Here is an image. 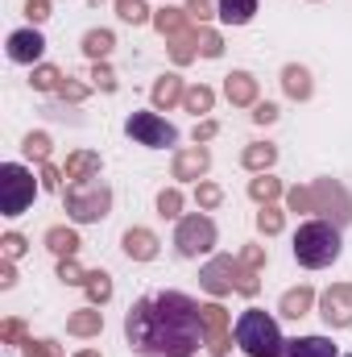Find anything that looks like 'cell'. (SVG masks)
I'll return each mask as SVG.
<instances>
[{"label":"cell","mask_w":352,"mask_h":357,"mask_svg":"<svg viewBox=\"0 0 352 357\" xmlns=\"http://www.w3.org/2000/svg\"><path fill=\"white\" fill-rule=\"evenodd\" d=\"M125 337L137 357H195L207 337L203 307L182 291H154L129 307Z\"/></svg>","instance_id":"cell-1"},{"label":"cell","mask_w":352,"mask_h":357,"mask_svg":"<svg viewBox=\"0 0 352 357\" xmlns=\"http://www.w3.org/2000/svg\"><path fill=\"white\" fill-rule=\"evenodd\" d=\"M340 250H344V241H340V229L332 220H307L294 233V262L307 270L332 266L340 258Z\"/></svg>","instance_id":"cell-2"},{"label":"cell","mask_w":352,"mask_h":357,"mask_svg":"<svg viewBox=\"0 0 352 357\" xmlns=\"http://www.w3.org/2000/svg\"><path fill=\"white\" fill-rule=\"evenodd\" d=\"M237 345L249 357H286V341L278 333V320L262 307H249L237 316Z\"/></svg>","instance_id":"cell-3"},{"label":"cell","mask_w":352,"mask_h":357,"mask_svg":"<svg viewBox=\"0 0 352 357\" xmlns=\"http://www.w3.org/2000/svg\"><path fill=\"white\" fill-rule=\"evenodd\" d=\"M33 191H38L33 171H25L21 162L0 167V208H4V216H21L33 204Z\"/></svg>","instance_id":"cell-4"},{"label":"cell","mask_w":352,"mask_h":357,"mask_svg":"<svg viewBox=\"0 0 352 357\" xmlns=\"http://www.w3.org/2000/svg\"><path fill=\"white\" fill-rule=\"evenodd\" d=\"M125 133L137 142V146H150V150H170L178 142V129L170 121H162L158 112H133L125 121Z\"/></svg>","instance_id":"cell-5"},{"label":"cell","mask_w":352,"mask_h":357,"mask_svg":"<svg viewBox=\"0 0 352 357\" xmlns=\"http://www.w3.org/2000/svg\"><path fill=\"white\" fill-rule=\"evenodd\" d=\"M216 245V225L207 220V216H182L175 229V250L182 258H199V254H207Z\"/></svg>","instance_id":"cell-6"},{"label":"cell","mask_w":352,"mask_h":357,"mask_svg":"<svg viewBox=\"0 0 352 357\" xmlns=\"http://www.w3.org/2000/svg\"><path fill=\"white\" fill-rule=\"evenodd\" d=\"M108 204H112V195H108L104 183H88V191H79V187L67 191V212H71L75 220H83V225L108 216Z\"/></svg>","instance_id":"cell-7"},{"label":"cell","mask_w":352,"mask_h":357,"mask_svg":"<svg viewBox=\"0 0 352 357\" xmlns=\"http://www.w3.org/2000/svg\"><path fill=\"white\" fill-rule=\"evenodd\" d=\"M42 50H46V38H42L38 29H17V33H8V59H13V63H38Z\"/></svg>","instance_id":"cell-8"},{"label":"cell","mask_w":352,"mask_h":357,"mask_svg":"<svg viewBox=\"0 0 352 357\" xmlns=\"http://www.w3.org/2000/svg\"><path fill=\"white\" fill-rule=\"evenodd\" d=\"M323 320L336 324V328L352 324V287H332L323 295Z\"/></svg>","instance_id":"cell-9"},{"label":"cell","mask_w":352,"mask_h":357,"mask_svg":"<svg viewBox=\"0 0 352 357\" xmlns=\"http://www.w3.org/2000/svg\"><path fill=\"white\" fill-rule=\"evenodd\" d=\"M286 357H340V349L328 337H294L286 341Z\"/></svg>","instance_id":"cell-10"},{"label":"cell","mask_w":352,"mask_h":357,"mask_svg":"<svg viewBox=\"0 0 352 357\" xmlns=\"http://www.w3.org/2000/svg\"><path fill=\"white\" fill-rule=\"evenodd\" d=\"M125 254H129V258H137V262H150V258L158 254L154 233H145V229H129V233H125Z\"/></svg>","instance_id":"cell-11"},{"label":"cell","mask_w":352,"mask_h":357,"mask_svg":"<svg viewBox=\"0 0 352 357\" xmlns=\"http://www.w3.org/2000/svg\"><path fill=\"white\" fill-rule=\"evenodd\" d=\"M257 13V0H220V17L228 25H249Z\"/></svg>","instance_id":"cell-12"},{"label":"cell","mask_w":352,"mask_h":357,"mask_svg":"<svg viewBox=\"0 0 352 357\" xmlns=\"http://www.w3.org/2000/svg\"><path fill=\"white\" fill-rule=\"evenodd\" d=\"M83 50H88L91 59H104V54L112 50V33H108V29H99V33H88V38H83Z\"/></svg>","instance_id":"cell-13"},{"label":"cell","mask_w":352,"mask_h":357,"mask_svg":"<svg viewBox=\"0 0 352 357\" xmlns=\"http://www.w3.org/2000/svg\"><path fill=\"white\" fill-rule=\"evenodd\" d=\"M307 303H311V291H290V295H286V299H282V312H286V316H294V320H298V316H303V312H307Z\"/></svg>","instance_id":"cell-14"},{"label":"cell","mask_w":352,"mask_h":357,"mask_svg":"<svg viewBox=\"0 0 352 357\" xmlns=\"http://www.w3.org/2000/svg\"><path fill=\"white\" fill-rule=\"evenodd\" d=\"M286 91L290 96H311V84H307V71L303 67H286Z\"/></svg>","instance_id":"cell-15"},{"label":"cell","mask_w":352,"mask_h":357,"mask_svg":"<svg viewBox=\"0 0 352 357\" xmlns=\"http://www.w3.org/2000/svg\"><path fill=\"white\" fill-rule=\"evenodd\" d=\"M50 250H54V254H67V258H71V254L79 250V241H75V233H63V229H54V233H50Z\"/></svg>","instance_id":"cell-16"},{"label":"cell","mask_w":352,"mask_h":357,"mask_svg":"<svg viewBox=\"0 0 352 357\" xmlns=\"http://www.w3.org/2000/svg\"><path fill=\"white\" fill-rule=\"evenodd\" d=\"M228 96H232V100H253V79H249L245 71H237V75L228 79Z\"/></svg>","instance_id":"cell-17"},{"label":"cell","mask_w":352,"mask_h":357,"mask_svg":"<svg viewBox=\"0 0 352 357\" xmlns=\"http://www.w3.org/2000/svg\"><path fill=\"white\" fill-rule=\"evenodd\" d=\"M203 167H207V154H203V150H195V154H186V158L178 162V178L191 175V171H203Z\"/></svg>","instance_id":"cell-18"},{"label":"cell","mask_w":352,"mask_h":357,"mask_svg":"<svg viewBox=\"0 0 352 357\" xmlns=\"http://www.w3.org/2000/svg\"><path fill=\"white\" fill-rule=\"evenodd\" d=\"M95 167H99V158H95V154H79V158H71L67 175H83V171H95Z\"/></svg>","instance_id":"cell-19"},{"label":"cell","mask_w":352,"mask_h":357,"mask_svg":"<svg viewBox=\"0 0 352 357\" xmlns=\"http://www.w3.org/2000/svg\"><path fill=\"white\" fill-rule=\"evenodd\" d=\"M245 162H249V167H269V162H273V146H257V150H249Z\"/></svg>","instance_id":"cell-20"},{"label":"cell","mask_w":352,"mask_h":357,"mask_svg":"<svg viewBox=\"0 0 352 357\" xmlns=\"http://www.w3.org/2000/svg\"><path fill=\"white\" fill-rule=\"evenodd\" d=\"M95 328H99V312H88V316L71 320V333H95Z\"/></svg>","instance_id":"cell-21"},{"label":"cell","mask_w":352,"mask_h":357,"mask_svg":"<svg viewBox=\"0 0 352 357\" xmlns=\"http://www.w3.org/2000/svg\"><path fill=\"white\" fill-rule=\"evenodd\" d=\"M91 282V295H95V299H108V295H112V282H108V274H88Z\"/></svg>","instance_id":"cell-22"},{"label":"cell","mask_w":352,"mask_h":357,"mask_svg":"<svg viewBox=\"0 0 352 357\" xmlns=\"http://www.w3.org/2000/svg\"><path fill=\"white\" fill-rule=\"evenodd\" d=\"M25 357H58V349H54V341H29Z\"/></svg>","instance_id":"cell-23"},{"label":"cell","mask_w":352,"mask_h":357,"mask_svg":"<svg viewBox=\"0 0 352 357\" xmlns=\"http://www.w3.org/2000/svg\"><path fill=\"white\" fill-rule=\"evenodd\" d=\"M120 17H125V21H145L141 0H120Z\"/></svg>","instance_id":"cell-24"},{"label":"cell","mask_w":352,"mask_h":357,"mask_svg":"<svg viewBox=\"0 0 352 357\" xmlns=\"http://www.w3.org/2000/svg\"><path fill=\"white\" fill-rule=\"evenodd\" d=\"M54 84H58V71H54V67H42V71L33 75V88H42V91H50Z\"/></svg>","instance_id":"cell-25"},{"label":"cell","mask_w":352,"mask_h":357,"mask_svg":"<svg viewBox=\"0 0 352 357\" xmlns=\"http://www.w3.org/2000/svg\"><path fill=\"white\" fill-rule=\"evenodd\" d=\"M186 104H191L195 112H207V108H211V91H207V88L191 91V96H186Z\"/></svg>","instance_id":"cell-26"},{"label":"cell","mask_w":352,"mask_h":357,"mask_svg":"<svg viewBox=\"0 0 352 357\" xmlns=\"http://www.w3.org/2000/svg\"><path fill=\"white\" fill-rule=\"evenodd\" d=\"M154 96H158V104H162V100H175V96H178V79H175V75H166V79L158 84Z\"/></svg>","instance_id":"cell-27"},{"label":"cell","mask_w":352,"mask_h":357,"mask_svg":"<svg viewBox=\"0 0 352 357\" xmlns=\"http://www.w3.org/2000/svg\"><path fill=\"white\" fill-rule=\"evenodd\" d=\"M25 154H29V158H33V154L42 158V154H46V137H25Z\"/></svg>","instance_id":"cell-28"},{"label":"cell","mask_w":352,"mask_h":357,"mask_svg":"<svg viewBox=\"0 0 352 357\" xmlns=\"http://www.w3.org/2000/svg\"><path fill=\"white\" fill-rule=\"evenodd\" d=\"M257 225H262L265 233H273V229L282 225V216H278V212H262V216H257Z\"/></svg>","instance_id":"cell-29"},{"label":"cell","mask_w":352,"mask_h":357,"mask_svg":"<svg viewBox=\"0 0 352 357\" xmlns=\"http://www.w3.org/2000/svg\"><path fill=\"white\" fill-rule=\"evenodd\" d=\"M273 191H278V183H269V178H257V183H253V195H257V199H262V195H273Z\"/></svg>","instance_id":"cell-30"},{"label":"cell","mask_w":352,"mask_h":357,"mask_svg":"<svg viewBox=\"0 0 352 357\" xmlns=\"http://www.w3.org/2000/svg\"><path fill=\"white\" fill-rule=\"evenodd\" d=\"M162 212H166V216H175V212H178V195H175V191H166V195H162Z\"/></svg>","instance_id":"cell-31"},{"label":"cell","mask_w":352,"mask_h":357,"mask_svg":"<svg viewBox=\"0 0 352 357\" xmlns=\"http://www.w3.org/2000/svg\"><path fill=\"white\" fill-rule=\"evenodd\" d=\"M253 116H257V121H273V116H278V108H273V104H257V112H253Z\"/></svg>","instance_id":"cell-32"},{"label":"cell","mask_w":352,"mask_h":357,"mask_svg":"<svg viewBox=\"0 0 352 357\" xmlns=\"http://www.w3.org/2000/svg\"><path fill=\"white\" fill-rule=\"evenodd\" d=\"M29 17H33V21H42V17H50V13H46V0H29Z\"/></svg>","instance_id":"cell-33"},{"label":"cell","mask_w":352,"mask_h":357,"mask_svg":"<svg viewBox=\"0 0 352 357\" xmlns=\"http://www.w3.org/2000/svg\"><path fill=\"white\" fill-rule=\"evenodd\" d=\"M83 357H95V354H83Z\"/></svg>","instance_id":"cell-34"},{"label":"cell","mask_w":352,"mask_h":357,"mask_svg":"<svg viewBox=\"0 0 352 357\" xmlns=\"http://www.w3.org/2000/svg\"><path fill=\"white\" fill-rule=\"evenodd\" d=\"M344 357H352V354H344Z\"/></svg>","instance_id":"cell-35"}]
</instances>
